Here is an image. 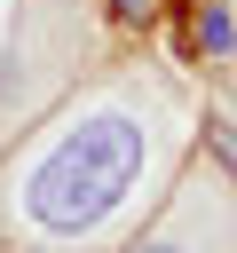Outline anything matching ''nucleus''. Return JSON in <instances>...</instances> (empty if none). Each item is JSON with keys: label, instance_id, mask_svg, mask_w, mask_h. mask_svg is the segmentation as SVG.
I'll list each match as a JSON object with an SVG mask.
<instances>
[{"label": "nucleus", "instance_id": "f257e3e1", "mask_svg": "<svg viewBox=\"0 0 237 253\" xmlns=\"http://www.w3.org/2000/svg\"><path fill=\"white\" fill-rule=\"evenodd\" d=\"M134 174H142V126H134L126 111H95V119H79V126L32 166L24 213H32L40 229H55V237H79V229H95V221L126 198Z\"/></svg>", "mask_w": 237, "mask_h": 253}, {"label": "nucleus", "instance_id": "f03ea898", "mask_svg": "<svg viewBox=\"0 0 237 253\" xmlns=\"http://www.w3.org/2000/svg\"><path fill=\"white\" fill-rule=\"evenodd\" d=\"M198 40H205V55H221V47L237 40V24H229L221 8H205V16H198Z\"/></svg>", "mask_w": 237, "mask_h": 253}, {"label": "nucleus", "instance_id": "7ed1b4c3", "mask_svg": "<svg viewBox=\"0 0 237 253\" xmlns=\"http://www.w3.org/2000/svg\"><path fill=\"white\" fill-rule=\"evenodd\" d=\"M118 16H150V0H118Z\"/></svg>", "mask_w": 237, "mask_h": 253}, {"label": "nucleus", "instance_id": "20e7f679", "mask_svg": "<svg viewBox=\"0 0 237 253\" xmlns=\"http://www.w3.org/2000/svg\"><path fill=\"white\" fill-rule=\"evenodd\" d=\"M134 253H182V245H134Z\"/></svg>", "mask_w": 237, "mask_h": 253}]
</instances>
